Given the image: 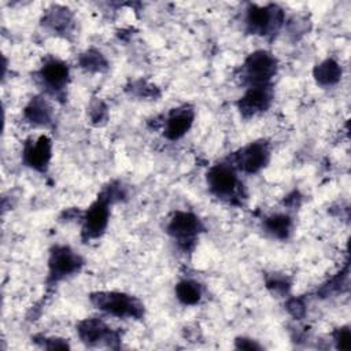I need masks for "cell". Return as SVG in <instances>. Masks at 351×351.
<instances>
[{"mask_svg":"<svg viewBox=\"0 0 351 351\" xmlns=\"http://www.w3.org/2000/svg\"><path fill=\"white\" fill-rule=\"evenodd\" d=\"M78 335L82 341L88 344H96L99 341L111 339V329L103 321L89 318L80 322Z\"/></svg>","mask_w":351,"mask_h":351,"instance_id":"cell-13","label":"cell"},{"mask_svg":"<svg viewBox=\"0 0 351 351\" xmlns=\"http://www.w3.org/2000/svg\"><path fill=\"white\" fill-rule=\"evenodd\" d=\"M81 258L69 247H55L49 256V278L53 281L62 280L81 267Z\"/></svg>","mask_w":351,"mask_h":351,"instance_id":"cell-4","label":"cell"},{"mask_svg":"<svg viewBox=\"0 0 351 351\" xmlns=\"http://www.w3.org/2000/svg\"><path fill=\"white\" fill-rule=\"evenodd\" d=\"M176 296L184 304H196L202 298V288L192 280H184L177 284Z\"/></svg>","mask_w":351,"mask_h":351,"instance_id":"cell-17","label":"cell"},{"mask_svg":"<svg viewBox=\"0 0 351 351\" xmlns=\"http://www.w3.org/2000/svg\"><path fill=\"white\" fill-rule=\"evenodd\" d=\"M267 285L270 288H274V291H287L288 285H287V281L284 278H278V277H274L271 281L267 282Z\"/></svg>","mask_w":351,"mask_h":351,"instance_id":"cell-24","label":"cell"},{"mask_svg":"<svg viewBox=\"0 0 351 351\" xmlns=\"http://www.w3.org/2000/svg\"><path fill=\"white\" fill-rule=\"evenodd\" d=\"M90 299L97 308L117 317L140 318L144 311L143 304L137 299L121 292H97Z\"/></svg>","mask_w":351,"mask_h":351,"instance_id":"cell-1","label":"cell"},{"mask_svg":"<svg viewBox=\"0 0 351 351\" xmlns=\"http://www.w3.org/2000/svg\"><path fill=\"white\" fill-rule=\"evenodd\" d=\"M40 77L48 88L52 90H60L67 84L69 67L62 60L51 59L41 67Z\"/></svg>","mask_w":351,"mask_h":351,"instance_id":"cell-12","label":"cell"},{"mask_svg":"<svg viewBox=\"0 0 351 351\" xmlns=\"http://www.w3.org/2000/svg\"><path fill=\"white\" fill-rule=\"evenodd\" d=\"M276 70L277 62L274 56L266 51H256L251 53L243 66L244 78L251 86L267 85L274 77Z\"/></svg>","mask_w":351,"mask_h":351,"instance_id":"cell-2","label":"cell"},{"mask_svg":"<svg viewBox=\"0 0 351 351\" xmlns=\"http://www.w3.org/2000/svg\"><path fill=\"white\" fill-rule=\"evenodd\" d=\"M266 230L277 239H287L292 229V221L285 214H276L265 221Z\"/></svg>","mask_w":351,"mask_h":351,"instance_id":"cell-16","label":"cell"},{"mask_svg":"<svg viewBox=\"0 0 351 351\" xmlns=\"http://www.w3.org/2000/svg\"><path fill=\"white\" fill-rule=\"evenodd\" d=\"M341 67L333 59H325L314 69V78L321 86H332L340 81Z\"/></svg>","mask_w":351,"mask_h":351,"instance_id":"cell-14","label":"cell"},{"mask_svg":"<svg viewBox=\"0 0 351 351\" xmlns=\"http://www.w3.org/2000/svg\"><path fill=\"white\" fill-rule=\"evenodd\" d=\"M245 23L248 32L254 34H269L276 32L282 23V11L277 5H252L247 11Z\"/></svg>","mask_w":351,"mask_h":351,"instance_id":"cell-3","label":"cell"},{"mask_svg":"<svg viewBox=\"0 0 351 351\" xmlns=\"http://www.w3.org/2000/svg\"><path fill=\"white\" fill-rule=\"evenodd\" d=\"M52 144L47 136H40L37 140L30 141L25 145L23 149V162L26 166L44 171L51 160Z\"/></svg>","mask_w":351,"mask_h":351,"instance_id":"cell-10","label":"cell"},{"mask_svg":"<svg viewBox=\"0 0 351 351\" xmlns=\"http://www.w3.org/2000/svg\"><path fill=\"white\" fill-rule=\"evenodd\" d=\"M236 347L241 348V350H259L261 348V346L258 343L252 341L251 339H245V337L237 339L236 340Z\"/></svg>","mask_w":351,"mask_h":351,"instance_id":"cell-22","label":"cell"},{"mask_svg":"<svg viewBox=\"0 0 351 351\" xmlns=\"http://www.w3.org/2000/svg\"><path fill=\"white\" fill-rule=\"evenodd\" d=\"M269 160V148L263 141H255L244 148H241L237 154H234V163L237 167L245 173H256L262 167L266 166Z\"/></svg>","mask_w":351,"mask_h":351,"instance_id":"cell-6","label":"cell"},{"mask_svg":"<svg viewBox=\"0 0 351 351\" xmlns=\"http://www.w3.org/2000/svg\"><path fill=\"white\" fill-rule=\"evenodd\" d=\"M80 64L89 71H101L103 69H106V60L103 55L95 49H90L81 55Z\"/></svg>","mask_w":351,"mask_h":351,"instance_id":"cell-19","label":"cell"},{"mask_svg":"<svg viewBox=\"0 0 351 351\" xmlns=\"http://www.w3.org/2000/svg\"><path fill=\"white\" fill-rule=\"evenodd\" d=\"M110 197L103 193L86 211L85 217H84V228H82V233L86 239H95L99 237L108 222V203H110Z\"/></svg>","mask_w":351,"mask_h":351,"instance_id":"cell-5","label":"cell"},{"mask_svg":"<svg viewBox=\"0 0 351 351\" xmlns=\"http://www.w3.org/2000/svg\"><path fill=\"white\" fill-rule=\"evenodd\" d=\"M51 107L41 97H34L25 108V117L34 125H48L51 122Z\"/></svg>","mask_w":351,"mask_h":351,"instance_id":"cell-15","label":"cell"},{"mask_svg":"<svg viewBox=\"0 0 351 351\" xmlns=\"http://www.w3.org/2000/svg\"><path fill=\"white\" fill-rule=\"evenodd\" d=\"M335 341L340 350H350L351 347V333L348 328H340L335 333Z\"/></svg>","mask_w":351,"mask_h":351,"instance_id":"cell-20","label":"cell"},{"mask_svg":"<svg viewBox=\"0 0 351 351\" xmlns=\"http://www.w3.org/2000/svg\"><path fill=\"white\" fill-rule=\"evenodd\" d=\"M207 184L217 196L230 197L236 192L237 177L230 166L215 165L207 173Z\"/></svg>","mask_w":351,"mask_h":351,"instance_id":"cell-7","label":"cell"},{"mask_svg":"<svg viewBox=\"0 0 351 351\" xmlns=\"http://www.w3.org/2000/svg\"><path fill=\"white\" fill-rule=\"evenodd\" d=\"M44 22H45L49 27H52L53 30H55V29H56V30H63V29H67V26H69V23H70V14H69L67 10H64V8H58V7H55L53 10H51V11L47 14Z\"/></svg>","mask_w":351,"mask_h":351,"instance_id":"cell-18","label":"cell"},{"mask_svg":"<svg viewBox=\"0 0 351 351\" xmlns=\"http://www.w3.org/2000/svg\"><path fill=\"white\" fill-rule=\"evenodd\" d=\"M288 310H289L295 317H300V315L303 314V311H304L303 304L300 303V300H296V299H293V300H291V302L288 303Z\"/></svg>","mask_w":351,"mask_h":351,"instance_id":"cell-23","label":"cell"},{"mask_svg":"<svg viewBox=\"0 0 351 351\" xmlns=\"http://www.w3.org/2000/svg\"><path fill=\"white\" fill-rule=\"evenodd\" d=\"M193 122V110L189 107L174 108L166 119L165 136L170 140H177L182 137Z\"/></svg>","mask_w":351,"mask_h":351,"instance_id":"cell-11","label":"cell"},{"mask_svg":"<svg viewBox=\"0 0 351 351\" xmlns=\"http://www.w3.org/2000/svg\"><path fill=\"white\" fill-rule=\"evenodd\" d=\"M90 118H92V121H95V122H99V121L104 119V118H106V107H104L101 103H96V104L92 107Z\"/></svg>","mask_w":351,"mask_h":351,"instance_id":"cell-21","label":"cell"},{"mask_svg":"<svg viewBox=\"0 0 351 351\" xmlns=\"http://www.w3.org/2000/svg\"><path fill=\"white\" fill-rule=\"evenodd\" d=\"M271 103V92L267 85L250 86L244 96L239 100V110L244 117H254L269 108Z\"/></svg>","mask_w":351,"mask_h":351,"instance_id":"cell-9","label":"cell"},{"mask_svg":"<svg viewBox=\"0 0 351 351\" xmlns=\"http://www.w3.org/2000/svg\"><path fill=\"white\" fill-rule=\"evenodd\" d=\"M202 228L203 226L195 214L178 211L170 219L167 225V232L180 243H188L197 236Z\"/></svg>","mask_w":351,"mask_h":351,"instance_id":"cell-8","label":"cell"}]
</instances>
